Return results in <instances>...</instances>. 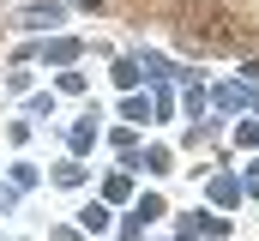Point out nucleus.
Instances as JSON below:
<instances>
[{"label":"nucleus","instance_id":"4","mask_svg":"<svg viewBox=\"0 0 259 241\" xmlns=\"http://www.w3.org/2000/svg\"><path fill=\"white\" fill-rule=\"evenodd\" d=\"M217 103H223V109H259V91H241V85H223V91H217Z\"/></svg>","mask_w":259,"mask_h":241},{"label":"nucleus","instance_id":"11","mask_svg":"<svg viewBox=\"0 0 259 241\" xmlns=\"http://www.w3.org/2000/svg\"><path fill=\"white\" fill-rule=\"evenodd\" d=\"M127 193H133L127 175H109V181H103V199H127Z\"/></svg>","mask_w":259,"mask_h":241},{"label":"nucleus","instance_id":"14","mask_svg":"<svg viewBox=\"0 0 259 241\" xmlns=\"http://www.w3.org/2000/svg\"><path fill=\"white\" fill-rule=\"evenodd\" d=\"M121 115H127V120H145V115H151V103H145V97H127V103H121Z\"/></svg>","mask_w":259,"mask_h":241},{"label":"nucleus","instance_id":"8","mask_svg":"<svg viewBox=\"0 0 259 241\" xmlns=\"http://www.w3.org/2000/svg\"><path fill=\"white\" fill-rule=\"evenodd\" d=\"M139 78H145V72H139V60H115V85H121V91H133Z\"/></svg>","mask_w":259,"mask_h":241},{"label":"nucleus","instance_id":"6","mask_svg":"<svg viewBox=\"0 0 259 241\" xmlns=\"http://www.w3.org/2000/svg\"><path fill=\"white\" fill-rule=\"evenodd\" d=\"M66 145H72V151H91V145H97V115H91V120H78V127L66 133Z\"/></svg>","mask_w":259,"mask_h":241},{"label":"nucleus","instance_id":"15","mask_svg":"<svg viewBox=\"0 0 259 241\" xmlns=\"http://www.w3.org/2000/svg\"><path fill=\"white\" fill-rule=\"evenodd\" d=\"M235 139H241V145H259V120H241V127H235Z\"/></svg>","mask_w":259,"mask_h":241},{"label":"nucleus","instance_id":"5","mask_svg":"<svg viewBox=\"0 0 259 241\" xmlns=\"http://www.w3.org/2000/svg\"><path fill=\"white\" fill-rule=\"evenodd\" d=\"M78 229L103 235V229H109V205H103V199H97V205H84V211H78Z\"/></svg>","mask_w":259,"mask_h":241},{"label":"nucleus","instance_id":"17","mask_svg":"<svg viewBox=\"0 0 259 241\" xmlns=\"http://www.w3.org/2000/svg\"><path fill=\"white\" fill-rule=\"evenodd\" d=\"M78 6H97V0H78Z\"/></svg>","mask_w":259,"mask_h":241},{"label":"nucleus","instance_id":"10","mask_svg":"<svg viewBox=\"0 0 259 241\" xmlns=\"http://www.w3.org/2000/svg\"><path fill=\"white\" fill-rule=\"evenodd\" d=\"M145 169H151V175H169V151L151 145V151H145Z\"/></svg>","mask_w":259,"mask_h":241},{"label":"nucleus","instance_id":"2","mask_svg":"<svg viewBox=\"0 0 259 241\" xmlns=\"http://www.w3.org/2000/svg\"><path fill=\"white\" fill-rule=\"evenodd\" d=\"M187 235H229V217H217V211H199V217H187Z\"/></svg>","mask_w":259,"mask_h":241},{"label":"nucleus","instance_id":"9","mask_svg":"<svg viewBox=\"0 0 259 241\" xmlns=\"http://www.w3.org/2000/svg\"><path fill=\"white\" fill-rule=\"evenodd\" d=\"M133 217H139V223H157V217H163V199H157V193H145V199H139V211H133Z\"/></svg>","mask_w":259,"mask_h":241},{"label":"nucleus","instance_id":"3","mask_svg":"<svg viewBox=\"0 0 259 241\" xmlns=\"http://www.w3.org/2000/svg\"><path fill=\"white\" fill-rule=\"evenodd\" d=\"M42 60H55V66H72V60H78V36H55V43L42 49Z\"/></svg>","mask_w":259,"mask_h":241},{"label":"nucleus","instance_id":"1","mask_svg":"<svg viewBox=\"0 0 259 241\" xmlns=\"http://www.w3.org/2000/svg\"><path fill=\"white\" fill-rule=\"evenodd\" d=\"M18 24H24V30H49V24H61V6H55V0L24 6V12H18Z\"/></svg>","mask_w":259,"mask_h":241},{"label":"nucleus","instance_id":"16","mask_svg":"<svg viewBox=\"0 0 259 241\" xmlns=\"http://www.w3.org/2000/svg\"><path fill=\"white\" fill-rule=\"evenodd\" d=\"M241 193H259V163L247 169V181H241Z\"/></svg>","mask_w":259,"mask_h":241},{"label":"nucleus","instance_id":"7","mask_svg":"<svg viewBox=\"0 0 259 241\" xmlns=\"http://www.w3.org/2000/svg\"><path fill=\"white\" fill-rule=\"evenodd\" d=\"M211 199H217V205H235V199H241V181L217 175V181H211Z\"/></svg>","mask_w":259,"mask_h":241},{"label":"nucleus","instance_id":"12","mask_svg":"<svg viewBox=\"0 0 259 241\" xmlns=\"http://www.w3.org/2000/svg\"><path fill=\"white\" fill-rule=\"evenodd\" d=\"M78 181H84L78 163H61V169H55V187H78Z\"/></svg>","mask_w":259,"mask_h":241},{"label":"nucleus","instance_id":"13","mask_svg":"<svg viewBox=\"0 0 259 241\" xmlns=\"http://www.w3.org/2000/svg\"><path fill=\"white\" fill-rule=\"evenodd\" d=\"M12 187H36V163H12Z\"/></svg>","mask_w":259,"mask_h":241}]
</instances>
